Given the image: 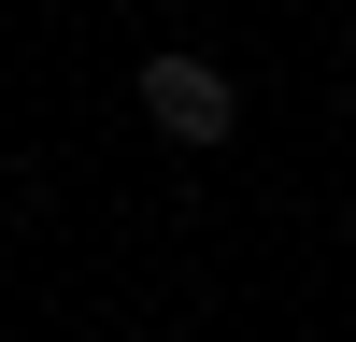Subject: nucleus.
Returning a JSON list of instances; mask_svg holds the SVG:
<instances>
[{
    "label": "nucleus",
    "instance_id": "f257e3e1",
    "mask_svg": "<svg viewBox=\"0 0 356 342\" xmlns=\"http://www.w3.org/2000/svg\"><path fill=\"white\" fill-rule=\"evenodd\" d=\"M143 114H157L171 142H228V114H243V100H228L214 57H143Z\"/></svg>",
    "mask_w": 356,
    "mask_h": 342
}]
</instances>
